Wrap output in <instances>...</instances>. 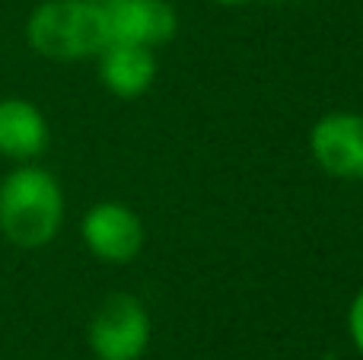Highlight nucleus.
Masks as SVG:
<instances>
[{
	"label": "nucleus",
	"instance_id": "obj_6",
	"mask_svg": "<svg viewBox=\"0 0 363 360\" xmlns=\"http://www.w3.org/2000/svg\"><path fill=\"white\" fill-rule=\"evenodd\" d=\"M108 42L160 48L172 42L179 13L169 0H99Z\"/></svg>",
	"mask_w": 363,
	"mask_h": 360
},
{
	"label": "nucleus",
	"instance_id": "obj_5",
	"mask_svg": "<svg viewBox=\"0 0 363 360\" xmlns=\"http://www.w3.org/2000/svg\"><path fill=\"white\" fill-rule=\"evenodd\" d=\"M309 157L338 182H363V115L325 112L309 128Z\"/></svg>",
	"mask_w": 363,
	"mask_h": 360
},
{
	"label": "nucleus",
	"instance_id": "obj_2",
	"mask_svg": "<svg viewBox=\"0 0 363 360\" xmlns=\"http://www.w3.org/2000/svg\"><path fill=\"white\" fill-rule=\"evenodd\" d=\"M26 45L55 64H80L108 45L99 0H42L26 16Z\"/></svg>",
	"mask_w": 363,
	"mask_h": 360
},
{
	"label": "nucleus",
	"instance_id": "obj_10",
	"mask_svg": "<svg viewBox=\"0 0 363 360\" xmlns=\"http://www.w3.org/2000/svg\"><path fill=\"white\" fill-rule=\"evenodd\" d=\"M213 4H220V6H245V4H252V0H213Z\"/></svg>",
	"mask_w": 363,
	"mask_h": 360
},
{
	"label": "nucleus",
	"instance_id": "obj_11",
	"mask_svg": "<svg viewBox=\"0 0 363 360\" xmlns=\"http://www.w3.org/2000/svg\"><path fill=\"white\" fill-rule=\"evenodd\" d=\"M287 4H309V0H287Z\"/></svg>",
	"mask_w": 363,
	"mask_h": 360
},
{
	"label": "nucleus",
	"instance_id": "obj_9",
	"mask_svg": "<svg viewBox=\"0 0 363 360\" xmlns=\"http://www.w3.org/2000/svg\"><path fill=\"white\" fill-rule=\"evenodd\" d=\"M347 335H351V344L357 348V354L363 357V287L354 293L351 310H347Z\"/></svg>",
	"mask_w": 363,
	"mask_h": 360
},
{
	"label": "nucleus",
	"instance_id": "obj_3",
	"mask_svg": "<svg viewBox=\"0 0 363 360\" xmlns=\"http://www.w3.org/2000/svg\"><path fill=\"white\" fill-rule=\"evenodd\" d=\"M150 335V313L134 293H108L86 325V344L96 360H140Z\"/></svg>",
	"mask_w": 363,
	"mask_h": 360
},
{
	"label": "nucleus",
	"instance_id": "obj_4",
	"mask_svg": "<svg viewBox=\"0 0 363 360\" xmlns=\"http://www.w3.org/2000/svg\"><path fill=\"white\" fill-rule=\"evenodd\" d=\"M80 240L102 265H131L147 242V230L125 201H96L80 220Z\"/></svg>",
	"mask_w": 363,
	"mask_h": 360
},
{
	"label": "nucleus",
	"instance_id": "obj_1",
	"mask_svg": "<svg viewBox=\"0 0 363 360\" xmlns=\"http://www.w3.org/2000/svg\"><path fill=\"white\" fill-rule=\"evenodd\" d=\"M64 189L51 169L16 163L0 179V236L16 249H45L64 227Z\"/></svg>",
	"mask_w": 363,
	"mask_h": 360
},
{
	"label": "nucleus",
	"instance_id": "obj_8",
	"mask_svg": "<svg viewBox=\"0 0 363 360\" xmlns=\"http://www.w3.org/2000/svg\"><path fill=\"white\" fill-rule=\"evenodd\" d=\"M96 67H99V80L118 99H138L157 80V55L153 48L144 45H125V42H108L106 48L96 55Z\"/></svg>",
	"mask_w": 363,
	"mask_h": 360
},
{
	"label": "nucleus",
	"instance_id": "obj_7",
	"mask_svg": "<svg viewBox=\"0 0 363 360\" xmlns=\"http://www.w3.org/2000/svg\"><path fill=\"white\" fill-rule=\"evenodd\" d=\"M51 144V128L45 112L32 99L4 96L0 99V157L16 163H38Z\"/></svg>",
	"mask_w": 363,
	"mask_h": 360
}]
</instances>
